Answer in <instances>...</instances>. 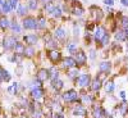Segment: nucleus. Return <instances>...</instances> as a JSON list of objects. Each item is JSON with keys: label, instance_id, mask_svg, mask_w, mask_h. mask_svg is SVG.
Wrapping results in <instances>:
<instances>
[{"label": "nucleus", "instance_id": "nucleus-1", "mask_svg": "<svg viewBox=\"0 0 128 118\" xmlns=\"http://www.w3.org/2000/svg\"><path fill=\"white\" fill-rule=\"evenodd\" d=\"M63 99H64V101H67V103H74V101H77V99H78V94L74 90H69L66 94H63Z\"/></svg>", "mask_w": 128, "mask_h": 118}, {"label": "nucleus", "instance_id": "nucleus-2", "mask_svg": "<svg viewBox=\"0 0 128 118\" xmlns=\"http://www.w3.org/2000/svg\"><path fill=\"white\" fill-rule=\"evenodd\" d=\"M23 27L27 28V30H35V28H37V21H36L35 18H31V17L24 18V21H23Z\"/></svg>", "mask_w": 128, "mask_h": 118}, {"label": "nucleus", "instance_id": "nucleus-3", "mask_svg": "<svg viewBox=\"0 0 128 118\" xmlns=\"http://www.w3.org/2000/svg\"><path fill=\"white\" fill-rule=\"evenodd\" d=\"M16 44H17V40L14 37H5L3 45H4L5 49H13L16 46Z\"/></svg>", "mask_w": 128, "mask_h": 118}, {"label": "nucleus", "instance_id": "nucleus-4", "mask_svg": "<svg viewBox=\"0 0 128 118\" xmlns=\"http://www.w3.org/2000/svg\"><path fill=\"white\" fill-rule=\"evenodd\" d=\"M78 85L81 87H84V86H87V85H90V76L88 74H81L78 77Z\"/></svg>", "mask_w": 128, "mask_h": 118}, {"label": "nucleus", "instance_id": "nucleus-5", "mask_svg": "<svg viewBox=\"0 0 128 118\" xmlns=\"http://www.w3.org/2000/svg\"><path fill=\"white\" fill-rule=\"evenodd\" d=\"M31 95H32V98H34V99L38 100V99H41L42 96H44V90L40 89V87H35V89H32Z\"/></svg>", "mask_w": 128, "mask_h": 118}, {"label": "nucleus", "instance_id": "nucleus-6", "mask_svg": "<svg viewBox=\"0 0 128 118\" xmlns=\"http://www.w3.org/2000/svg\"><path fill=\"white\" fill-rule=\"evenodd\" d=\"M76 63L78 64H84V62H86V55H84L83 51H76Z\"/></svg>", "mask_w": 128, "mask_h": 118}, {"label": "nucleus", "instance_id": "nucleus-7", "mask_svg": "<svg viewBox=\"0 0 128 118\" xmlns=\"http://www.w3.org/2000/svg\"><path fill=\"white\" fill-rule=\"evenodd\" d=\"M48 77H49V72H48L46 69H41V71L37 73V81H38V82L45 81Z\"/></svg>", "mask_w": 128, "mask_h": 118}, {"label": "nucleus", "instance_id": "nucleus-8", "mask_svg": "<svg viewBox=\"0 0 128 118\" xmlns=\"http://www.w3.org/2000/svg\"><path fill=\"white\" fill-rule=\"evenodd\" d=\"M74 115H86V109H84L83 105H77L73 110Z\"/></svg>", "mask_w": 128, "mask_h": 118}, {"label": "nucleus", "instance_id": "nucleus-9", "mask_svg": "<svg viewBox=\"0 0 128 118\" xmlns=\"http://www.w3.org/2000/svg\"><path fill=\"white\" fill-rule=\"evenodd\" d=\"M23 40L27 42V44H31V45H34L37 42V36L36 35H27L23 37Z\"/></svg>", "mask_w": 128, "mask_h": 118}, {"label": "nucleus", "instance_id": "nucleus-10", "mask_svg": "<svg viewBox=\"0 0 128 118\" xmlns=\"http://www.w3.org/2000/svg\"><path fill=\"white\" fill-rule=\"evenodd\" d=\"M105 35H106L105 34V28L104 27H99L98 30H96V32H95V39L96 40H101Z\"/></svg>", "mask_w": 128, "mask_h": 118}, {"label": "nucleus", "instance_id": "nucleus-11", "mask_svg": "<svg viewBox=\"0 0 128 118\" xmlns=\"http://www.w3.org/2000/svg\"><path fill=\"white\" fill-rule=\"evenodd\" d=\"M66 36H67V32L64 31L62 27L56 28V31H55V37H56V39H59V40H63V39H66Z\"/></svg>", "mask_w": 128, "mask_h": 118}, {"label": "nucleus", "instance_id": "nucleus-12", "mask_svg": "<svg viewBox=\"0 0 128 118\" xmlns=\"http://www.w3.org/2000/svg\"><path fill=\"white\" fill-rule=\"evenodd\" d=\"M76 66V60H74L72 57H68L64 59V67H67V68H72Z\"/></svg>", "mask_w": 128, "mask_h": 118}, {"label": "nucleus", "instance_id": "nucleus-13", "mask_svg": "<svg viewBox=\"0 0 128 118\" xmlns=\"http://www.w3.org/2000/svg\"><path fill=\"white\" fill-rule=\"evenodd\" d=\"M24 45L23 44H20V42H17L16 44V46H14V50H16V53L14 54H17V55H19V54H23L24 53Z\"/></svg>", "mask_w": 128, "mask_h": 118}, {"label": "nucleus", "instance_id": "nucleus-14", "mask_svg": "<svg viewBox=\"0 0 128 118\" xmlns=\"http://www.w3.org/2000/svg\"><path fill=\"white\" fill-rule=\"evenodd\" d=\"M105 114V112L101 109V106H95L94 109V118H101Z\"/></svg>", "mask_w": 128, "mask_h": 118}, {"label": "nucleus", "instance_id": "nucleus-15", "mask_svg": "<svg viewBox=\"0 0 128 118\" xmlns=\"http://www.w3.org/2000/svg\"><path fill=\"white\" fill-rule=\"evenodd\" d=\"M49 57H50V59H51L52 62H56V60H59V59H60V53L54 50V51L49 53Z\"/></svg>", "mask_w": 128, "mask_h": 118}, {"label": "nucleus", "instance_id": "nucleus-16", "mask_svg": "<svg viewBox=\"0 0 128 118\" xmlns=\"http://www.w3.org/2000/svg\"><path fill=\"white\" fill-rule=\"evenodd\" d=\"M27 10H28V7H27L26 4H20V5L18 7V14L24 16V14L27 13Z\"/></svg>", "mask_w": 128, "mask_h": 118}, {"label": "nucleus", "instance_id": "nucleus-17", "mask_svg": "<svg viewBox=\"0 0 128 118\" xmlns=\"http://www.w3.org/2000/svg\"><path fill=\"white\" fill-rule=\"evenodd\" d=\"M109 69H110V63H108V62L100 63V71L101 72H108Z\"/></svg>", "mask_w": 128, "mask_h": 118}, {"label": "nucleus", "instance_id": "nucleus-18", "mask_svg": "<svg viewBox=\"0 0 128 118\" xmlns=\"http://www.w3.org/2000/svg\"><path fill=\"white\" fill-rule=\"evenodd\" d=\"M10 9H12V7H10V4H9L8 2H4V3L2 4V10H3V13H9Z\"/></svg>", "mask_w": 128, "mask_h": 118}, {"label": "nucleus", "instance_id": "nucleus-19", "mask_svg": "<svg viewBox=\"0 0 128 118\" xmlns=\"http://www.w3.org/2000/svg\"><path fill=\"white\" fill-rule=\"evenodd\" d=\"M9 26H10V23H9L8 18H2V19H0V27H2V28H6Z\"/></svg>", "mask_w": 128, "mask_h": 118}, {"label": "nucleus", "instance_id": "nucleus-20", "mask_svg": "<svg viewBox=\"0 0 128 118\" xmlns=\"http://www.w3.org/2000/svg\"><path fill=\"white\" fill-rule=\"evenodd\" d=\"M115 39L118 40V41H124L126 40V32L124 31H119L118 34L115 35Z\"/></svg>", "mask_w": 128, "mask_h": 118}, {"label": "nucleus", "instance_id": "nucleus-21", "mask_svg": "<svg viewBox=\"0 0 128 118\" xmlns=\"http://www.w3.org/2000/svg\"><path fill=\"white\" fill-rule=\"evenodd\" d=\"M91 87H92V90H94V91H98V90L101 87V82H100L99 80L94 81V82H92V85H91Z\"/></svg>", "mask_w": 128, "mask_h": 118}, {"label": "nucleus", "instance_id": "nucleus-22", "mask_svg": "<svg viewBox=\"0 0 128 118\" xmlns=\"http://www.w3.org/2000/svg\"><path fill=\"white\" fill-rule=\"evenodd\" d=\"M52 86H54L56 90L62 89V87H63V81H60V80H54V81H52Z\"/></svg>", "mask_w": 128, "mask_h": 118}, {"label": "nucleus", "instance_id": "nucleus-23", "mask_svg": "<svg viewBox=\"0 0 128 118\" xmlns=\"http://www.w3.org/2000/svg\"><path fill=\"white\" fill-rule=\"evenodd\" d=\"M34 53H35V49L32 48V46H30V48L24 49V53H23V54L27 55V57H32V55H34Z\"/></svg>", "mask_w": 128, "mask_h": 118}, {"label": "nucleus", "instance_id": "nucleus-24", "mask_svg": "<svg viewBox=\"0 0 128 118\" xmlns=\"http://www.w3.org/2000/svg\"><path fill=\"white\" fill-rule=\"evenodd\" d=\"M105 90H106V92H112L114 90V83L113 82H106L105 83Z\"/></svg>", "mask_w": 128, "mask_h": 118}, {"label": "nucleus", "instance_id": "nucleus-25", "mask_svg": "<svg viewBox=\"0 0 128 118\" xmlns=\"http://www.w3.org/2000/svg\"><path fill=\"white\" fill-rule=\"evenodd\" d=\"M82 100H83L84 104H86V103H87V104H91V103H92V98H91L90 95H83V96H82Z\"/></svg>", "mask_w": 128, "mask_h": 118}, {"label": "nucleus", "instance_id": "nucleus-26", "mask_svg": "<svg viewBox=\"0 0 128 118\" xmlns=\"http://www.w3.org/2000/svg\"><path fill=\"white\" fill-rule=\"evenodd\" d=\"M127 112H128V105H127L126 103H123V104L120 105V113H122L123 115H126Z\"/></svg>", "mask_w": 128, "mask_h": 118}, {"label": "nucleus", "instance_id": "nucleus-27", "mask_svg": "<svg viewBox=\"0 0 128 118\" xmlns=\"http://www.w3.org/2000/svg\"><path fill=\"white\" fill-rule=\"evenodd\" d=\"M10 26H12V30L16 32V34H19V32H20V27L16 23V22H13L12 25H10Z\"/></svg>", "mask_w": 128, "mask_h": 118}, {"label": "nucleus", "instance_id": "nucleus-28", "mask_svg": "<svg viewBox=\"0 0 128 118\" xmlns=\"http://www.w3.org/2000/svg\"><path fill=\"white\" fill-rule=\"evenodd\" d=\"M17 89H18V83H13V86L9 87L8 91H9L10 94H16V92H17Z\"/></svg>", "mask_w": 128, "mask_h": 118}, {"label": "nucleus", "instance_id": "nucleus-29", "mask_svg": "<svg viewBox=\"0 0 128 118\" xmlns=\"http://www.w3.org/2000/svg\"><path fill=\"white\" fill-rule=\"evenodd\" d=\"M37 27H38V28H45V27H46V21H45L44 18H41V19H40V23H37Z\"/></svg>", "mask_w": 128, "mask_h": 118}, {"label": "nucleus", "instance_id": "nucleus-30", "mask_svg": "<svg viewBox=\"0 0 128 118\" xmlns=\"http://www.w3.org/2000/svg\"><path fill=\"white\" fill-rule=\"evenodd\" d=\"M76 49H77V46H76V44H74V42H72V44L68 45V50H69L70 53H74V51H76Z\"/></svg>", "mask_w": 128, "mask_h": 118}, {"label": "nucleus", "instance_id": "nucleus-31", "mask_svg": "<svg viewBox=\"0 0 128 118\" xmlns=\"http://www.w3.org/2000/svg\"><path fill=\"white\" fill-rule=\"evenodd\" d=\"M54 5H51V4H48L46 7H45V9L48 10V13H52V12H54Z\"/></svg>", "mask_w": 128, "mask_h": 118}, {"label": "nucleus", "instance_id": "nucleus-32", "mask_svg": "<svg viewBox=\"0 0 128 118\" xmlns=\"http://www.w3.org/2000/svg\"><path fill=\"white\" fill-rule=\"evenodd\" d=\"M52 13H54V16L55 17H60V14H62V12H60V8H54V12H52Z\"/></svg>", "mask_w": 128, "mask_h": 118}, {"label": "nucleus", "instance_id": "nucleus-33", "mask_svg": "<svg viewBox=\"0 0 128 118\" xmlns=\"http://www.w3.org/2000/svg\"><path fill=\"white\" fill-rule=\"evenodd\" d=\"M58 77H59V73H58V71H52V74H51V78H52V81H54V80H58Z\"/></svg>", "mask_w": 128, "mask_h": 118}, {"label": "nucleus", "instance_id": "nucleus-34", "mask_svg": "<svg viewBox=\"0 0 128 118\" xmlns=\"http://www.w3.org/2000/svg\"><path fill=\"white\" fill-rule=\"evenodd\" d=\"M101 41H102V45H106V44L109 42V36H108V35H105V36L101 39Z\"/></svg>", "mask_w": 128, "mask_h": 118}, {"label": "nucleus", "instance_id": "nucleus-35", "mask_svg": "<svg viewBox=\"0 0 128 118\" xmlns=\"http://www.w3.org/2000/svg\"><path fill=\"white\" fill-rule=\"evenodd\" d=\"M36 7H37L36 2H35V0H31V2H30V8L31 9H36Z\"/></svg>", "mask_w": 128, "mask_h": 118}, {"label": "nucleus", "instance_id": "nucleus-36", "mask_svg": "<svg viewBox=\"0 0 128 118\" xmlns=\"http://www.w3.org/2000/svg\"><path fill=\"white\" fill-rule=\"evenodd\" d=\"M74 13H76L77 16H81L83 13V9L82 8H76V9H74Z\"/></svg>", "mask_w": 128, "mask_h": 118}, {"label": "nucleus", "instance_id": "nucleus-37", "mask_svg": "<svg viewBox=\"0 0 128 118\" xmlns=\"http://www.w3.org/2000/svg\"><path fill=\"white\" fill-rule=\"evenodd\" d=\"M17 3H18V0H10V7H12V8H16L17 7Z\"/></svg>", "mask_w": 128, "mask_h": 118}, {"label": "nucleus", "instance_id": "nucleus-38", "mask_svg": "<svg viewBox=\"0 0 128 118\" xmlns=\"http://www.w3.org/2000/svg\"><path fill=\"white\" fill-rule=\"evenodd\" d=\"M123 26H124L126 28H128V18H127V17L123 18Z\"/></svg>", "mask_w": 128, "mask_h": 118}, {"label": "nucleus", "instance_id": "nucleus-39", "mask_svg": "<svg viewBox=\"0 0 128 118\" xmlns=\"http://www.w3.org/2000/svg\"><path fill=\"white\" fill-rule=\"evenodd\" d=\"M55 45H56V44H55V41H52V40H51V41H49V44H48V46H49V48H54Z\"/></svg>", "mask_w": 128, "mask_h": 118}, {"label": "nucleus", "instance_id": "nucleus-40", "mask_svg": "<svg viewBox=\"0 0 128 118\" xmlns=\"http://www.w3.org/2000/svg\"><path fill=\"white\" fill-rule=\"evenodd\" d=\"M54 118H64V115L62 113H55L54 114Z\"/></svg>", "mask_w": 128, "mask_h": 118}, {"label": "nucleus", "instance_id": "nucleus-41", "mask_svg": "<svg viewBox=\"0 0 128 118\" xmlns=\"http://www.w3.org/2000/svg\"><path fill=\"white\" fill-rule=\"evenodd\" d=\"M105 4H109V5H113V0H105Z\"/></svg>", "mask_w": 128, "mask_h": 118}, {"label": "nucleus", "instance_id": "nucleus-42", "mask_svg": "<svg viewBox=\"0 0 128 118\" xmlns=\"http://www.w3.org/2000/svg\"><path fill=\"white\" fill-rule=\"evenodd\" d=\"M90 57H91L92 59H95V57H96V54H95V51H91V54H90Z\"/></svg>", "mask_w": 128, "mask_h": 118}, {"label": "nucleus", "instance_id": "nucleus-43", "mask_svg": "<svg viewBox=\"0 0 128 118\" xmlns=\"http://www.w3.org/2000/svg\"><path fill=\"white\" fill-rule=\"evenodd\" d=\"M122 3H123L124 5H128V0H122Z\"/></svg>", "mask_w": 128, "mask_h": 118}, {"label": "nucleus", "instance_id": "nucleus-44", "mask_svg": "<svg viewBox=\"0 0 128 118\" xmlns=\"http://www.w3.org/2000/svg\"><path fill=\"white\" fill-rule=\"evenodd\" d=\"M120 96H122V98H124V96H126V92L122 91V92H120Z\"/></svg>", "mask_w": 128, "mask_h": 118}, {"label": "nucleus", "instance_id": "nucleus-45", "mask_svg": "<svg viewBox=\"0 0 128 118\" xmlns=\"http://www.w3.org/2000/svg\"><path fill=\"white\" fill-rule=\"evenodd\" d=\"M108 118H113V115H108Z\"/></svg>", "mask_w": 128, "mask_h": 118}]
</instances>
